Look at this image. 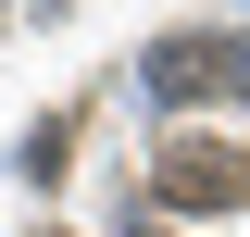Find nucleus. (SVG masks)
Wrapping results in <instances>:
<instances>
[{"label": "nucleus", "instance_id": "f257e3e1", "mask_svg": "<svg viewBox=\"0 0 250 237\" xmlns=\"http://www.w3.org/2000/svg\"><path fill=\"white\" fill-rule=\"evenodd\" d=\"M238 187H250V150L238 138H175V150H163V200H175V212H225Z\"/></svg>", "mask_w": 250, "mask_h": 237}, {"label": "nucleus", "instance_id": "f03ea898", "mask_svg": "<svg viewBox=\"0 0 250 237\" xmlns=\"http://www.w3.org/2000/svg\"><path fill=\"white\" fill-rule=\"evenodd\" d=\"M150 237H163V225H150Z\"/></svg>", "mask_w": 250, "mask_h": 237}]
</instances>
